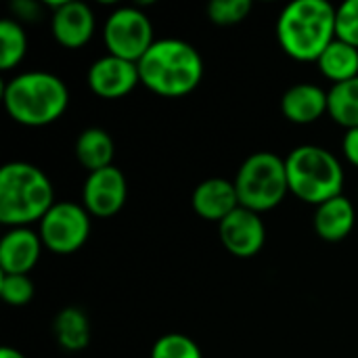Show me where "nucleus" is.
<instances>
[{
    "instance_id": "27",
    "label": "nucleus",
    "mask_w": 358,
    "mask_h": 358,
    "mask_svg": "<svg viewBox=\"0 0 358 358\" xmlns=\"http://www.w3.org/2000/svg\"><path fill=\"white\" fill-rule=\"evenodd\" d=\"M0 358H25L17 348H10V346H4L0 350Z\"/></svg>"
},
{
    "instance_id": "5",
    "label": "nucleus",
    "mask_w": 358,
    "mask_h": 358,
    "mask_svg": "<svg viewBox=\"0 0 358 358\" xmlns=\"http://www.w3.org/2000/svg\"><path fill=\"white\" fill-rule=\"evenodd\" d=\"M289 193L298 199L321 206L338 195L344 187V168L340 159L319 145H300L285 157Z\"/></svg>"
},
{
    "instance_id": "14",
    "label": "nucleus",
    "mask_w": 358,
    "mask_h": 358,
    "mask_svg": "<svg viewBox=\"0 0 358 358\" xmlns=\"http://www.w3.org/2000/svg\"><path fill=\"white\" fill-rule=\"evenodd\" d=\"M191 206L199 218L220 224L229 214L239 208L235 182L227 178H208L199 182L193 191Z\"/></svg>"
},
{
    "instance_id": "23",
    "label": "nucleus",
    "mask_w": 358,
    "mask_h": 358,
    "mask_svg": "<svg viewBox=\"0 0 358 358\" xmlns=\"http://www.w3.org/2000/svg\"><path fill=\"white\" fill-rule=\"evenodd\" d=\"M0 294L8 306H25L31 302L36 287L29 275H0Z\"/></svg>"
},
{
    "instance_id": "11",
    "label": "nucleus",
    "mask_w": 358,
    "mask_h": 358,
    "mask_svg": "<svg viewBox=\"0 0 358 358\" xmlns=\"http://www.w3.org/2000/svg\"><path fill=\"white\" fill-rule=\"evenodd\" d=\"M141 84L138 67L132 61L107 55L96 59L88 69V86L96 96L120 99Z\"/></svg>"
},
{
    "instance_id": "19",
    "label": "nucleus",
    "mask_w": 358,
    "mask_h": 358,
    "mask_svg": "<svg viewBox=\"0 0 358 358\" xmlns=\"http://www.w3.org/2000/svg\"><path fill=\"white\" fill-rule=\"evenodd\" d=\"M52 331L57 344L67 352H80L90 342V323L84 310L80 308H63L52 323Z\"/></svg>"
},
{
    "instance_id": "26",
    "label": "nucleus",
    "mask_w": 358,
    "mask_h": 358,
    "mask_svg": "<svg viewBox=\"0 0 358 358\" xmlns=\"http://www.w3.org/2000/svg\"><path fill=\"white\" fill-rule=\"evenodd\" d=\"M342 151H344L346 159H348L355 168H358V128L346 130L344 141H342Z\"/></svg>"
},
{
    "instance_id": "1",
    "label": "nucleus",
    "mask_w": 358,
    "mask_h": 358,
    "mask_svg": "<svg viewBox=\"0 0 358 358\" xmlns=\"http://www.w3.org/2000/svg\"><path fill=\"white\" fill-rule=\"evenodd\" d=\"M145 88L159 96H185L203 78V59L195 46L178 38L155 40L136 63Z\"/></svg>"
},
{
    "instance_id": "15",
    "label": "nucleus",
    "mask_w": 358,
    "mask_h": 358,
    "mask_svg": "<svg viewBox=\"0 0 358 358\" xmlns=\"http://www.w3.org/2000/svg\"><path fill=\"white\" fill-rule=\"evenodd\" d=\"M327 109H329L327 92L317 84H308V82L294 84L281 96V111L285 120L300 126L321 120L327 113Z\"/></svg>"
},
{
    "instance_id": "18",
    "label": "nucleus",
    "mask_w": 358,
    "mask_h": 358,
    "mask_svg": "<svg viewBox=\"0 0 358 358\" xmlns=\"http://www.w3.org/2000/svg\"><path fill=\"white\" fill-rule=\"evenodd\" d=\"M321 73L334 84L352 80L358 76V48L336 38L317 61Z\"/></svg>"
},
{
    "instance_id": "10",
    "label": "nucleus",
    "mask_w": 358,
    "mask_h": 358,
    "mask_svg": "<svg viewBox=\"0 0 358 358\" xmlns=\"http://www.w3.org/2000/svg\"><path fill=\"white\" fill-rule=\"evenodd\" d=\"M218 235L227 252L235 258H252L264 248L266 227L260 214L239 206L218 224Z\"/></svg>"
},
{
    "instance_id": "21",
    "label": "nucleus",
    "mask_w": 358,
    "mask_h": 358,
    "mask_svg": "<svg viewBox=\"0 0 358 358\" xmlns=\"http://www.w3.org/2000/svg\"><path fill=\"white\" fill-rule=\"evenodd\" d=\"M27 52V36L19 21H0V67L4 71L17 67Z\"/></svg>"
},
{
    "instance_id": "2",
    "label": "nucleus",
    "mask_w": 358,
    "mask_h": 358,
    "mask_svg": "<svg viewBox=\"0 0 358 358\" xmlns=\"http://www.w3.org/2000/svg\"><path fill=\"white\" fill-rule=\"evenodd\" d=\"M336 13L327 0H294L277 19V40L296 61H319L336 36Z\"/></svg>"
},
{
    "instance_id": "6",
    "label": "nucleus",
    "mask_w": 358,
    "mask_h": 358,
    "mask_svg": "<svg viewBox=\"0 0 358 358\" xmlns=\"http://www.w3.org/2000/svg\"><path fill=\"white\" fill-rule=\"evenodd\" d=\"M235 189L241 208L256 214L275 210L289 193L285 159L271 151L250 155L235 176Z\"/></svg>"
},
{
    "instance_id": "4",
    "label": "nucleus",
    "mask_w": 358,
    "mask_h": 358,
    "mask_svg": "<svg viewBox=\"0 0 358 358\" xmlns=\"http://www.w3.org/2000/svg\"><path fill=\"white\" fill-rule=\"evenodd\" d=\"M2 99L6 113L17 124L40 128L57 122L65 113L69 105V90L55 73L25 71L4 86Z\"/></svg>"
},
{
    "instance_id": "20",
    "label": "nucleus",
    "mask_w": 358,
    "mask_h": 358,
    "mask_svg": "<svg viewBox=\"0 0 358 358\" xmlns=\"http://www.w3.org/2000/svg\"><path fill=\"white\" fill-rule=\"evenodd\" d=\"M327 113L334 122H338L346 130L358 128V76L352 80L334 84L327 92Z\"/></svg>"
},
{
    "instance_id": "12",
    "label": "nucleus",
    "mask_w": 358,
    "mask_h": 358,
    "mask_svg": "<svg viewBox=\"0 0 358 358\" xmlns=\"http://www.w3.org/2000/svg\"><path fill=\"white\" fill-rule=\"evenodd\" d=\"M55 40L65 48H80L94 34V15L88 4L78 0H61L55 4L50 19Z\"/></svg>"
},
{
    "instance_id": "9",
    "label": "nucleus",
    "mask_w": 358,
    "mask_h": 358,
    "mask_svg": "<svg viewBox=\"0 0 358 358\" xmlns=\"http://www.w3.org/2000/svg\"><path fill=\"white\" fill-rule=\"evenodd\" d=\"M128 197L126 176L120 168L109 166L96 172H90L82 187V201L90 216L111 218L115 216Z\"/></svg>"
},
{
    "instance_id": "7",
    "label": "nucleus",
    "mask_w": 358,
    "mask_h": 358,
    "mask_svg": "<svg viewBox=\"0 0 358 358\" xmlns=\"http://www.w3.org/2000/svg\"><path fill=\"white\" fill-rule=\"evenodd\" d=\"M103 38L109 55L132 63H138L155 42L151 19L134 6L113 10L105 21Z\"/></svg>"
},
{
    "instance_id": "16",
    "label": "nucleus",
    "mask_w": 358,
    "mask_h": 358,
    "mask_svg": "<svg viewBox=\"0 0 358 358\" xmlns=\"http://www.w3.org/2000/svg\"><path fill=\"white\" fill-rule=\"evenodd\" d=\"M357 222V210L352 201L344 195H338L321 206L315 212V231L321 239L336 243L346 239Z\"/></svg>"
},
{
    "instance_id": "25",
    "label": "nucleus",
    "mask_w": 358,
    "mask_h": 358,
    "mask_svg": "<svg viewBox=\"0 0 358 358\" xmlns=\"http://www.w3.org/2000/svg\"><path fill=\"white\" fill-rule=\"evenodd\" d=\"M336 36L358 48V0H346L338 6Z\"/></svg>"
},
{
    "instance_id": "17",
    "label": "nucleus",
    "mask_w": 358,
    "mask_h": 358,
    "mask_svg": "<svg viewBox=\"0 0 358 358\" xmlns=\"http://www.w3.org/2000/svg\"><path fill=\"white\" fill-rule=\"evenodd\" d=\"M113 155L115 145L109 132L103 128H86L80 132L76 141V157L88 170V174L113 166Z\"/></svg>"
},
{
    "instance_id": "8",
    "label": "nucleus",
    "mask_w": 358,
    "mask_h": 358,
    "mask_svg": "<svg viewBox=\"0 0 358 358\" xmlns=\"http://www.w3.org/2000/svg\"><path fill=\"white\" fill-rule=\"evenodd\" d=\"M44 248L52 254L67 256L78 252L90 235V214L73 201H57L40 220L38 231Z\"/></svg>"
},
{
    "instance_id": "22",
    "label": "nucleus",
    "mask_w": 358,
    "mask_h": 358,
    "mask_svg": "<svg viewBox=\"0 0 358 358\" xmlns=\"http://www.w3.org/2000/svg\"><path fill=\"white\" fill-rule=\"evenodd\" d=\"M151 358H203V355L189 336L166 334L153 344Z\"/></svg>"
},
{
    "instance_id": "24",
    "label": "nucleus",
    "mask_w": 358,
    "mask_h": 358,
    "mask_svg": "<svg viewBox=\"0 0 358 358\" xmlns=\"http://www.w3.org/2000/svg\"><path fill=\"white\" fill-rule=\"evenodd\" d=\"M252 10L250 0H212L208 4V17L216 25L241 23Z\"/></svg>"
},
{
    "instance_id": "3",
    "label": "nucleus",
    "mask_w": 358,
    "mask_h": 358,
    "mask_svg": "<svg viewBox=\"0 0 358 358\" xmlns=\"http://www.w3.org/2000/svg\"><path fill=\"white\" fill-rule=\"evenodd\" d=\"M55 206L48 176L34 164L10 162L0 170V222L13 229L40 222Z\"/></svg>"
},
{
    "instance_id": "13",
    "label": "nucleus",
    "mask_w": 358,
    "mask_h": 358,
    "mask_svg": "<svg viewBox=\"0 0 358 358\" xmlns=\"http://www.w3.org/2000/svg\"><path fill=\"white\" fill-rule=\"evenodd\" d=\"M42 239L27 227L10 229L0 241V268L6 275H29L42 254Z\"/></svg>"
}]
</instances>
